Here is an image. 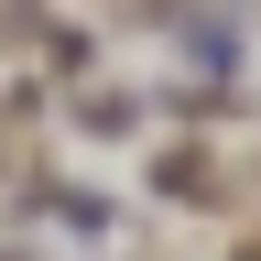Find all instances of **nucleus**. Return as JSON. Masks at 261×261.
<instances>
[{
	"label": "nucleus",
	"mask_w": 261,
	"mask_h": 261,
	"mask_svg": "<svg viewBox=\"0 0 261 261\" xmlns=\"http://www.w3.org/2000/svg\"><path fill=\"white\" fill-rule=\"evenodd\" d=\"M44 22H55L44 0H0V55H22V44H44Z\"/></svg>",
	"instance_id": "nucleus-3"
},
{
	"label": "nucleus",
	"mask_w": 261,
	"mask_h": 261,
	"mask_svg": "<svg viewBox=\"0 0 261 261\" xmlns=\"http://www.w3.org/2000/svg\"><path fill=\"white\" fill-rule=\"evenodd\" d=\"M152 196L163 207H240V174H228V152H207V142H163L152 152Z\"/></svg>",
	"instance_id": "nucleus-1"
},
{
	"label": "nucleus",
	"mask_w": 261,
	"mask_h": 261,
	"mask_svg": "<svg viewBox=\"0 0 261 261\" xmlns=\"http://www.w3.org/2000/svg\"><path fill=\"white\" fill-rule=\"evenodd\" d=\"M130 120H142V98H130V87H76V130H109V142H120Z\"/></svg>",
	"instance_id": "nucleus-2"
},
{
	"label": "nucleus",
	"mask_w": 261,
	"mask_h": 261,
	"mask_svg": "<svg viewBox=\"0 0 261 261\" xmlns=\"http://www.w3.org/2000/svg\"><path fill=\"white\" fill-rule=\"evenodd\" d=\"M240 261H261V228H250V240H240Z\"/></svg>",
	"instance_id": "nucleus-4"
},
{
	"label": "nucleus",
	"mask_w": 261,
	"mask_h": 261,
	"mask_svg": "<svg viewBox=\"0 0 261 261\" xmlns=\"http://www.w3.org/2000/svg\"><path fill=\"white\" fill-rule=\"evenodd\" d=\"M0 261H33V250H0Z\"/></svg>",
	"instance_id": "nucleus-5"
}]
</instances>
